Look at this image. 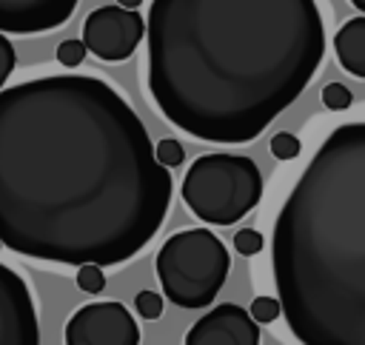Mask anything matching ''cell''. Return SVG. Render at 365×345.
Returning <instances> with one entry per match:
<instances>
[{
  "mask_svg": "<svg viewBox=\"0 0 365 345\" xmlns=\"http://www.w3.org/2000/svg\"><path fill=\"white\" fill-rule=\"evenodd\" d=\"M171 174L128 100L91 74L0 88V240L60 265H120L160 231Z\"/></svg>",
  "mask_w": 365,
  "mask_h": 345,
  "instance_id": "1",
  "label": "cell"
},
{
  "mask_svg": "<svg viewBox=\"0 0 365 345\" xmlns=\"http://www.w3.org/2000/svg\"><path fill=\"white\" fill-rule=\"evenodd\" d=\"M148 91L194 140L259 137L314 80L325 57L317 0H151Z\"/></svg>",
  "mask_w": 365,
  "mask_h": 345,
  "instance_id": "2",
  "label": "cell"
},
{
  "mask_svg": "<svg viewBox=\"0 0 365 345\" xmlns=\"http://www.w3.org/2000/svg\"><path fill=\"white\" fill-rule=\"evenodd\" d=\"M277 299L302 345H365V120L336 125L271 237Z\"/></svg>",
  "mask_w": 365,
  "mask_h": 345,
  "instance_id": "3",
  "label": "cell"
},
{
  "mask_svg": "<svg viewBox=\"0 0 365 345\" xmlns=\"http://www.w3.org/2000/svg\"><path fill=\"white\" fill-rule=\"evenodd\" d=\"M231 271L225 242L208 228L171 234L157 254V277L163 297L177 308H205L214 302Z\"/></svg>",
  "mask_w": 365,
  "mask_h": 345,
  "instance_id": "4",
  "label": "cell"
},
{
  "mask_svg": "<svg viewBox=\"0 0 365 345\" xmlns=\"http://www.w3.org/2000/svg\"><path fill=\"white\" fill-rule=\"evenodd\" d=\"M262 197V174L251 157L202 154L182 180V200L208 225H234Z\"/></svg>",
  "mask_w": 365,
  "mask_h": 345,
  "instance_id": "5",
  "label": "cell"
},
{
  "mask_svg": "<svg viewBox=\"0 0 365 345\" xmlns=\"http://www.w3.org/2000/svg\"><path fill=\"white\" fill-rule=\"evenodd\" d=\"M143 37H145V20L140 17V11L125 9L120 3L94 9L83 23L86 48L106 63L128 60L137 51Z\"/></svg>",
  "mask_w": 365,
  "mask_h": 345,
  "instance_id": "6",
  "label": "cell"
},
{
  "mask_svg": "<svg viewBox=\"0 0 365 345\" xmlns=\"http://www.w3.org/2000/svg\"><path fill=\"white\" fill-rule=\"evenodd\" d=\"M68 345H137L140 325L123 302H88L66 322Z\"/></svg>",
  "mask_w": 365,
  "mask_h": 345,
  "instance_id": "7",
  "label": "cell"
},
{
  "mask_svg": "<svg viewBox=\"0 0 365 345\" xmlns=\"http://www.w3.org/2000/svg\"><path fill=\"white\" fill-rule=\"evenodd\" d=\"M0 342L6 345H37L40 325L37 308L26 279L0 262Z\"/></svg>",
  "mask_w": 365,
  "mask_h": 345,
  "instance_id": "8",
  "label": "cell"
},
{
  "mask_svg": "<svg viewBox=\"0 0 365 345\" xmlns=\"http://www.w3.org/2000/svg\"><path fill=\"white\" fill-rule=\"evenodd\" d=\"M259 322L237 302H222L200 316L188 334L185 345H257Z\"/></svg>",
  "mask_w": 365,
  "mask_h": 345,
  "instance_id": "9",
  "label": "cell"
},
{
  "mask_svg": "<svg viewBox=\"0 0 365 345\" xmlns=\"http://www.w3.org/2000/svg\"><path fill=\"white\" fill-rule=\"evenodd\" d=\"M80 0H0L3 34H40L60 29Z\"/></svg>",
  "mask_w": 365,
  "mask_h": 345,
  "instance_id": "10",
  "label": "cell"
},
{
  "mask_svg": "<svg viewBox=\"0 0 365 345\" xmlns=\"http://www.w3.org/2000/svg\"><path fill=\"white\" fill-rule=\"evenodd\" d=\"M334 51L348 74L365 80V17H351L336 29Z\"/></svg>",
  "mask_w": 365,
  "mask_h": 345,
  "instance_id": "11",
  "label": "cell"
},
{
  "mask_svg": "<svg viewBox=\"0 0 365 345\" xmlns=\"http://www.w3.org/2000/svg\"><path fill=\"white\" fill-rule=\"evenodd\" d=\"M77 288H80V291H86V294H100V291L106 288L103 265H94V262L77 265Z\"/></svg>",
  "mask_w": 365,
  "mask_h": 345,
  "instance_id": "12",
  "label": "cell"
},
{
  "mask_svg": "<svg viewBox=\"0 0 365 345\" xmlns=\"http://www.w3.org/2000/svg\"><path fill=\"white\" fill-rule=\"evenodd\" d=\"M351 88L348 86H342V83H328L325 88H322V105L325 108H331V111H345V108H351Z\"/></svg>",
  "mask_w": 365,
  "mask_h": 345,
  "instance_id": "13",
  "label": "cell"
},
{
  "mask_svg": "<svg viewBox=\"0 0 365 345\" xmlns=\"http://www.w3.org/2000/svg\"><path fill=\"white\" fill-rule=\"evenodd\" d=\"M279 314H282V305H279L277 297H257V299L251 302V316H254L259 325H268V322L279 319Z\"/></svg>",
  "mask_w": 365,
  "mask_h": 345,
  "instance_id": "14",
  "label": "cell"
},
{
  "mask_svg": "<svg viewBox=\"0 0 365 345\" xmlns=\"http://www.w3.org/2000/svg\"><path fill=\"white\" fill-rule=\"evenodd\" d=\"M86 51L88 48H86L83 40H63L57 46V63L66 66V68H74V66H80L86 60Z\"/></svg>",
  "mask_w": 365,
  "mask_h": 345,
  "instance_id": "15",
  "label": "cell"
},
{
  "mask_svg": "<svg viewBox=\"0 0 365 345\" xmlns=\"http://www.w3.org/2000/svg\"><path fill=\"white\" fill-rule=\"evenodd\" d=\"M154 154H157V160H160L165 168H174V165H180V163H182V157H185V151H182V143H180V140H174V137H165V140H160V143L154 145Z\"/></svg>",
  "mask_w": 365,
  "mask_h": 345,
  "instance_id": "16",
  "label": "cell"
},
{
  "mask_svg": "<svg viewBox=\"0 0 365 345\" xmlns=\"http://www.w3.org/2000/svg\"><path fill=\"white\" fill-rule=\"evenodd\" d=\"M262 234L257 231V228H240L237 234H234V248L242 254V257H254V254H259L262 251Z\"/></svg>",
  "mask_w": 365,
  "mask_h": 345,
  "instance_id": "17",
  "label": "cell"
},
{
  "mask_svg": "<svg viewBox=\"0 0 365 345\" xmlns=\"http://www.w3.org/2000/svg\"><path fill=\"white\" fill-rule=\"evenodd\" d=\"M299 148H302L299 140L294 134H288V131H279V134L271 137V154L277 160H294L299 154Z\"/></svg>",
  "mask_w": 365,
  "mask_h": 345,
  "instance_id": "18",
  "label": "cell"
},
{
  "mask_svg": "<svg viewBox=\"0 0 365 345\" xmlns=\"http://www.w3.org/2000/svg\"><path fill=\"white\" fill-rule=\"evenodd\" d=\"M134 305L143 319H160V314H163V297L154 291H140L134 297Z\"/></svg>",
  "mask_w": 365,
  "mask_h": 345,
  "instance_id": "19",
  "label": "cell"
},
{
  "mask_svg": "<svg viewBox=\"0 0 365 345\" xmlns=\"http://www.w3.org/2000/svg\"><path fill=\"white\" fill-rule=\"evenodd\" d=\"M14 63H17V54H14V46L9 43V37L0 31V88L6 86V80L11 77L14 71Z\"/></svg>",
  "mask_w": 365,
  "mask_h": 345,
  "instance_id": "20",
  "label": "cell"
},
{
  "mask_svg": "<svg viewBox=\"0 0 365 345\" xmlns=\"http://www.w3.org/2000/svg\"><path fill=\"white\" fill-rule=\"evenodd\" d=\"M117 3H120V6H125V9H140V3H143V0H117Z\"/></svg>",
  "mask_w": 365,
  "mask_h": 345,
  "instance_id": "21",
  "label": "cell"
},
{
  "mask_svg": "<svg viewBox=\"0 0 365 345\" xmlns=\"http://www.w3.org/2000/svg\"><path fill=\"white\" fill-rule=\"evenodd\" d=\"M351 3H354V6L359 9V11H365V0H351Z\"/></svg>",
  "mask_w": 365,
  "mask_h": 345,
  "instance_id": "22",
  "label": "cell"
},
{
  "mask_svg": "<svg viewBox=\"0 0 365 345\" xmlns=\"http://www.w3.org/2000/svg\"><path fill=\"white\" fill-rule=\"evenodd\" d=\"M0 245H3V240H0Z\"/></svg>",
  "mask_w": 365,
  "mask_h": 345,
  "instance_id": "23",
  "label": "cell"
}]
</instances>
